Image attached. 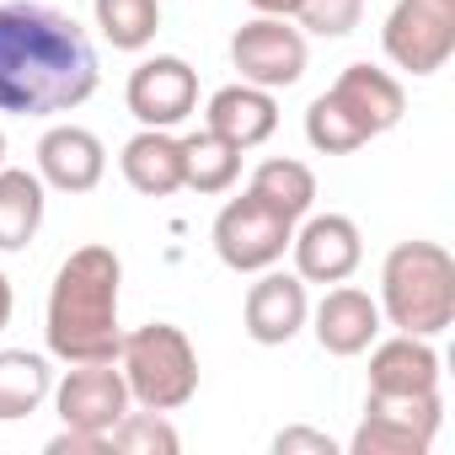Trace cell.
Returning a JSON list of instances; mask_svg holds the SVG:
<instances>
[{
	"mask_svg": "<svg viewBox=\"0 0 455 455\" xmlns=\"http://www.w3.org/2000/svg\"><path fill=\"white\" fill-rule=\"evenodd\" d=\"M231 65L247 86L284 92L306 76V33L290 28V17H252L231 38Z\"/></svg>",
	"mask_w": 455,
	"mask_h": 455,
	"instance_id": "9c48e42d",
	"label": "cell"
},
{
	"mask_svg": "<svg viewBox=\"0 0 455 455\" xmlns=\"http://www.w3.org/2000/svg\"><path fill=\"white\" fill-rule=\"evenodd\" d=\"M295 6H300V0H252L258 17H295Z\"/></svg>",
	"mask_w": 455,
	"mask_h": 455,
	"instance_id": "83f0119b",
	"label": "cell"
},
{
	"mask_svg": "<svg viewBox=\"0 0 455 455\" xmlns=\"http://www.w3.org/2000/svg\"><path fill=\"white\" fill-rule=\"evenodd\" d=\"M182 439H177V428L166 423V412H124L113 428H108V450H118V455H172Z\"/></svg>",
	"mask_w": 455,
	"mask_h": 455,
	"instance_id": "cb8c5ba5",
	"label": "cell"
},
{
	"mask_svg": "<svg viewBox=\"0 0 455 455\" xmlns=\"http://www.w3.org/2000/svg\"><path fill=\"white\" fill-rule=\"evenodd\" d=\"M6 327H12V279L0 274V332H6Z\"/></svg>",
	"mask_w": 455,
	"mask_h": 455,
	"instance_id": "f1b7e54d",
	"label": "cell"
},
{
	"mask_svg": "<svg viewBox=\"0 0 455 455\" xmlns=\"http://www.w3.org/2000/svg\"><path fill=\"white\" fill-rule=\"evenodd\" d=\"M370 391H375V396L439 391V354L428 348V338L396 332L391 343H380V348L370 354Z\"/></svg>",
	"mask_w": 455,
	"mask_h": 455,
	"instance_id": "2e32d148",
	"label": "cell"
},
{
	"mask_svg": "<svg viewBox=\"0 0 455 455\" xmlns=\"http://www.w3.org/2000/svg\"><path fill=\"white\" fill-rule=\"evenodd\" d=\"M124 102H129V113H134L145 129H177V124L198 108V76H193L188 60L156 54V60H145V65L129 70Z\"/></svg>",
	"mask_w": 455,
	"mask_h": 455,
	"instance_id": "30bf717a",
	"label": "cell"
},
{
	"mask_svg": "<svg viewBox=\"0 0 455 455\" xmlns=\"http://www.w3.org/2000/svg\"><path fill=\"white\" fill-rule=\"evenodd\" d=\"M444 402L439 391H418V396H375L364 402V423L354 434V455H423L439 434Z\"/></svg>",
	"mask_w": 455,
	"mask_h": 455,
	"instance_id": "ba28073f",
	"label": "cell"
},
{
	"mask_svg": "<svg viewBox=\"0 0 455 455\" xmlns=\"http://www.w3.org/2000/svg\"><path fill=\"white\" fill-rule=\"evenodd\" d=\"M54 407H60V423L65 428H81V434H102L129 412V386H124V370H113V359L102 364H76L60 391H54Z\"/></svg>",
	"mask_w": 455,
	"mask_h": 455,
	"instance_id": "8fae6325",
	"label": "cell"
},
{
	"mask_svg": "<svg viewBox=\"0 0 455 455\" xmlns=\"http://www.w3.org/2000/svg\"><path fill=\"white\" fill-rule=\"evenodd\" d=\"M113 364L124 370L129 402L145 412H177L198 391V354H193L188 332L172 322H150V327L124 332Z\"/></svg>",
	"mask_w": 455,
	"mask_h": 455,
	"instance_id": "5b68a950",
	"label": "cell"
},
{
	"mask_svg": "<svg viewBox=\"0 0 455 455\" xmlns=\"http://www.w3.org/2000/svg\"><path fill=\"white\" fill-rule=\"evenodd\" d=\"M316 343L327 348V354H338V359H354V354H364L370 343H375V332H380V306L364 295V290H327V300L316 306Z\"/></svg>",
	"mask_w": 455,
	"mask_h": 455,
	"instance_id": "e0dca14e",
	"label": "cell"
},
{
	"mask_svg": "<svg viewBox=\"0 0 455 455\" xmlns=\"http://www.w3.org/2000/svg\"><path fill=\"white\" fill-rule=\"evenodd\" d=\"M247 188H252L263 204H274L279 214H290V220L311 214V204H316V177H311V166H306V161H290V156L263 161Z\"/></svg>",
	"mask_w": 455,
	"mask_h": 455,
	"instance_id": "7402d4cb",
	"label": "cell"
},
{
	"mask_svg": "<svg viewBox=\"0 0 455 455\" xmlns=\"http://www.w3.org/2000/svg\"><path fill=\"white\" fill-rule=\"evenodd\" d=\"M0 166H6V134H0Z\"/></svg>",
	"mask_w": 455,
	"mask_h": 455,
	"instance_id": "f546056e",
	"label": "cell"
},
{
	"mask_svg": "<svg viewBox=\"0 0 455 455\" xmlns=\"http://www.w3.org/2000/svg\"><path fill=\"white\" fill-rule=\"evenodd\" d=\"M118 166H124V182H129L134 193L166 198V193L182 188V140H172L166 129H140V134L124 145Z\"/></svg>",
	"mask_w": 455,
	"mask_h": 455,
	"instance_id": "ac0fdd59",
	"label": "cell"
},
{
	"mask_svg": "<svg viewBox=\"0 0 455 455\" xmlns=\"http://www.w3.org/2000/svg\"><path fill=\"white\" fill-rule=\"evenodd\" d=\"M70 450H86V455H108V439L102 434H81V428H65L49 439V455H70Z\"/></svg>",
	"mask_w": 455,
	"mask_h": 455,
	"instance_id": "4316f807",
	"label": "cell"
},
{
	"mask_svg": "<svg viewBox=\"0 0 455 455\" xmlns=\"http://www.w3.org/2000/svg\"><path fill=\"white\" fill-rule=\"evenodd\" d=\"M380 311L396 332L439 338L455 322V258L439 242H396L380 263Z\"/></svg>",
	"mask_w": 455,
	"mask_h": 455,
	"instance_id": "277c9868",
	"label": "cell"
},
{
	"mask_svg": "<svg viewBox=\"0 0 455 455\" xmlns=\"http://www.w3.org/2000/svg\"><path fill=\"white\" fill-rule=\"evenodd\" d=\"M97 49L76 17L33 0L0 6V113H70L97 92Z\"/></svg>",
	"mask_w": 455,
	"mask_h": 455,
	"instance_id": "6da1fadb",
	"label": "cell"
},
{
	"mask_svg": "<svg viewBox=\"0 0 455 455\" xmlns=\"http://www.w3.org/2000/svg\"><path fill=\"white\" fill-rule=\"evenodd\" d=\"M380 49L407 76L444 70L455 54V0H396L380 28Z\"/></svg>",
	"mask_w": 455,
	"mask_h": 455,
	"instance_id": "52a82bcc",
	"label": "cell"
},
{
	"mask_svg": "<svg viewBox=\"0 0 455 455\" xmlns=\"http://www.w3.org/2000/svg\"><path fill=\"white\" fill-rule=\"evenodd\" d=\"M290 252H295V274L306 284H343L359 268L364 242H359V225L348 214H311L290 236Z\"/></svg>",
	"mask_w": 455,
	"mask_h": 455,
	"instance_id": "7c38bea8",
	"label": "cell"
},
{
	"mask_svg": "<svg viewBox=\"0 0 455 455\" xmlns=\"http://www.w3.org/2000/svg\"><path fill=\"white\" fill-rule=\"evenodd\" d=\"M242 172V150L231 140H220L214 129H198L182 140V188L193 193H225Z\"/></svg>",
	"mask_w": 455,
	"mask_h": 455,
	"instance_id": "44dd1931",
	"label": "cell"
},
{
	"mask_svg": "<svg viewBox=\"0 0 455 455\" xmlns=\"http://www.w3.org/2000/svg\"><path fill=\"white\" fill-rule=\"evenodd\" d=\"M204 118H209L204 129H214L220 140H231L236 150H252V145H263L279 129V102H274V92L236 81V86H220L209 97V113Z\"/></svg>",
	"mask_w": 455,
	"mask_h": 455,
	"instance_id": "9a60e30c",
	"label": "cell"
},
{
	"mask_svg": "<svg viewBox=\"0 0 455 455\" xmlns=\"http://www.w3.org/2000/svg\"><path fill=\"white\" fill-rule=\"evenodd\" d=\"M407 113V92L396 76L375 70V65H348L311 108H306V140L322 156H348L359 145H370L375 134L396 129Z\"/></svg>",
	"mask_w": 455,
	"mask_h": 455,
	"instance_id": "3957f363",
	"label": "cell"
},
{
	"mask_svg": "<svg viewBox=\"0 0 455 455\" xmlns=\"http://www.w3.org/2000/svg\"><path fill=\"white\" fill-rule=\"evenodd\" d=\"M290 236H295V220L279 214L274 204H263L252 188L214 214V252H220L225 268H236V274L274 268L290 252Z\"/></svg>",
	"mask_w": 455,
	"mask_h": 455,
	"instance_id": "8992f818",
	"label": "cell"
},
{
	"mask_svg": "<svg viewBox=\"0 0 455 455\" xmlns=\"http://www.w3.org/2000/svg\"><path fill=\"white\" fill-rule=\"evenodd\" d=\"M92 12L102 38L124 54H140L161 33V0H92Z\"/></svg>",
	"mask_w": 455,
	"mask_h": 455,
	"instance_id": "603a6c76",
	"label": "cell"
},
{
	"mask_svg": "<svg viewBox=\"0 0 455 455\" xmlns=\"http://www.w3.org/2000/svg\"><path fill=\"white\" fill-rule=\"evenodd\" d=\"M311 306H306V279L300 274H274L263 268V279L247 290V338L263 348L290 343L306 327Z\"/></svg>",
	"mask_w": 455,
	"mask_h": 455,
	"instance_id": "5bb4252c",
	"label": "cell"
},
{
	"mask_svg": "<svg viewBox=\"0 0 455 455\" xmlns=\"http://www.w3.org/2000/svg\"><path fill=\"white\" fill-rule=\"evenodd\" d=\"M274 450H279V455H295V450H311V455H338V444H332L327 434H316V428H284V434L274 439Z\"/></svg>",
	"mask_w": 455,
	"mask_h": 455,
	"instance_id": "484cf974",
	"label": "cell"
},
{
	"mask_svg": "<svg viewBox=\"0 0 455 455\" xmlns=\"http://www.w3.org/2000/svg\"><path fill=\"white\" fill-rule=\"evenodd\" d=\"M295 17L316 38H348L359 28V17H364V0H300Z\"/></svg>",
	"mask_w": 455,
	"mask_h": 455,
	"instance_id": "d4e9b609",
	"label": "cell"
},
{
	"mask_svg": "<svg viewBox=\"0 0 455 455\" xmlns=\"http://www.w3.org/2000/svg\"><path fill=\"white\" fill-rule=\"evenodd\" d=\"M108 172V150L92 129L81 124H54L44 140H38V177L44 188H60V193H92Z\"/></svg>",
	"mask_w": 455,
	"mask_h": 455,
	"instance_id": "4fadbf2b",
	"label": "cell"
},
{
	"mask_svg": "<svg viewBox=\"0 0 455 455\" xmlns=\"http://www.w3.org/2000/svg\"><path fill=\"white\" fill-rule=\"evenodd\" d=\"M118 284L124 263L113 247H76L49 290V354L65 364H102L118 359L124 327H118Z\"/></svg>",
	"mask_w": 455,
	"mask_h": 455,
	"instance_id": "7a4b0ae2",
	"label": "cell"
},
{
	"mask_svg": "<svg viewBox=\"0 0 455 455\" xmlns=\"http://www.w3.org/2000/svg\"><path fill=\"white\" fill-rule=\"evenodd\" d=\"M49 386H54V370H49L44 354L0 348V423H17V418L38 412Z\"/></svg>",
	"mask_w": 455,
	"mask_h": 455,
	"instance_id": "ffe728a7",
	"label": "cell"
},
{
	"mask_svg": "<svg viewBox=\"0 0 455 455\" xmlns=\"http://www.w3.org/2000/svg\"><path fill=\"white\" fill-rule=\"evenodd\" d=\"M44 177L0 166V252H22L44 225Z\"/></svg>",
	"mask_w": 455,
	"mask_h": 455,
	"instance_id": "d6986e66",
	"label": "cell"
}]
</instances>
